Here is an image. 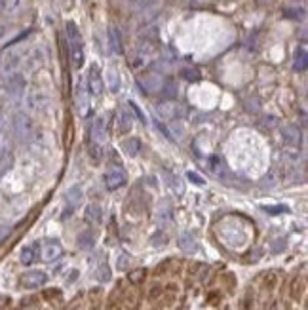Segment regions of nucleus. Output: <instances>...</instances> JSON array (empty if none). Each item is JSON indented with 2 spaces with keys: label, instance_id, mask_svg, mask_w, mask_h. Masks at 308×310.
I'll list each match as a JSON object with an SVG mask.
<instances>
[{
  "label": "nucleus",
  "instance_id": "1",
  "mask_svg": "<svg viewBox=\"0 0 308 310\" xmlns=\"http://www.w3.org/2000/svg\"><path fill=\"white\" fill-rule=\"evenodd\" d=\"M12 126L19 141H29L34 135V122L27 112H16L12 118Z\"/></svg>",
  "mask_w": 308,
  "mask_h": 310
},
{
  "label": "nucleus",
  "instance_id": "2",
  "mask_svg": "<svg viewBox=\"0 0 308 310\" xmlns=\"http://www.w3.org/2000/svg\"><path fill=\"white\" fill-rule=\"evenodd\" d=\"M126 183H128V173L124 172L122 168H114V170H111V172L105 175V185H107L109 190L122 189Z\"/></svg>",
  "mask_w": 308,
  "mask_h": 310
},
{
  "label": "nucleus",
  "instance_id": "3",
  "mask_svg": "<svg viewBox=\"0 0 308 310\" xmlns=\"http://www.w3.org/2000/svg\"><path fill=\"white\" fill-rule=\"evenodd\" d=\"M46 280H48V276L40 272V270H31V272H25V274L19 278V284L27 287V289H36V287H40V285L46 284Z\"/></svg>",
  "mask_w": 308,
  "mask_h": 310
},
{
  "label": "nucleus",
  "instance_id": "4",
  "mask_svg": "<svg viewBox=\"0 0 308 310\" xmlns=\"http://www.w3.org/2000/svg\"><path fill=\"white\" fill-rule=\"evenodd\" d=\"M156 112H158V116L160 118H166V120H170V118H179L181 114H183V107H181L177 101H164L156 107Z\"/></svg>",
  "mask_w": 308,
  "mask_h": 310
},
{
  "label": "nucleus",
  "instance_id": "5",
  "mask_svg": "<svg viewBox=\"0 0 308 310\" xmlns=\"http://www.w3.org/2000/svg\"><path fill=\"white\" fill-rule=\"evenodd\" d=\"M21 61H23V53L19 52V50H8L6 55H4V59H2V70L6 74H14L17 67L21 65Z\"/></svg>",
  "mask_w": 308,
  "mask_h": 310
},
{
  "label": "nucleus",
  "instance_id": "6",
  "mask_svg": "<svg viewBox=\"0 0 308 310\" xmlns=\"http://www.w3.org/2000/svg\"><path fill=\"white\" fill-rule=\"evenodd\" d=\"M25 92V76L23 74H10V80H8V94L12 97H21Z\"/></svg>",
  "mask_w": 308,
  "mask_h": 310
},
{
  "label": "nucleus",
  "instance_id": "7",
  "mask_svg": "<svg viewBox=\"0 0 308 310\" xmlns=\"http://www.w3.org/2000/svg\"><path fill=\"white\" fill-rule=\"evenodd\" d=\"M282 137H283V143H285L287 146L297 148V146L300 145L302 135H300V129L297 128V126H285L282 131Z\"/></svg>",
  "mask_w": 308,
  "mask_h": 310
},
{
  "label": "nucleus",
  "instance_id": "8",
  "mask_svg": "<svg viewBox=\"0 0 308 310\" xmlns=\"http://www.w3.org/2000/svg\"><path fill=\"white\" fill-rule=\"evenodd\" d=\"M207 170L213 173L215 177H219V179H224L228 175V168H226V164L222 162V158H219V156H209Z\"/></svg>",
  "mask_w": 308,
  "mask_h": 310
},
{
  "label": "nucleus",
  "instance_id": "9",
  "mask_svg": "<svg viewBox=\"0 0 308 310\" xmlns=\"http://www.w3.org/2000/svg\"><path fill=\"white\" fill-rule=\"evenodd\" d=\"M61 255H63V248H61L59 242L51 240L42 248V259L46 261V263H51V261L59 259Z\"/></svg>",
  "mask_w": 308,
  "mask_h": 310
},
{
  "label": "nucleus",
  "instance_id": "10",
  "mask_svg": "<svg viewBox=\"0 0 308 310\" xmlns=\"http://www.w3.org/2000/svg\"><path fill=\"white\" fill-rule=\"evenodd\" d=\"M88 86H90V92H92L94 95L103 94V78H101V72H99L97 67H92V70H90Z\"/></svg>",
  "mask_w": 308,
  "mask_h": 310
},
{
  "label": "nucleus",
  "instance_id": "11",
  "mask_svg": "<svg viewBox=\"0 0 308 310\" xmlns=\"http://www.w3.org/2000/svg\"><path fill=\"white\" fill-rule=\"evenodd\" d=\"M131 126H133V116L126 109H122L116 116V128L120 133H128V131H131Z\"/></svg>",
  "mask_w": 308,
  "mask_h": 310
},
{
  "label": "nucleus",
  "instance_id": "12",
  "mask_svg": "<svg viewBox=\"0 0 308 310\" xmlns=\"http://www.w3.org/2000/svg\"><path fill=\"white\" fill-rule=\"evenodd\" d=\"M84 219L88 221V223H92V224H99V223H101V219H103L101 206H97V204H90V206H86Z\"/></svg>",
  "mask_w": 308,
  "mask_h": 310
},
{
  "label": "nucleus",
  "instance_id": "13",
  "mask_svg": "<svg viewBox=\"0 0 308 310\" xmlns=\"http://www.w3.org/2000/svg\"><path fill=\"white\" fill-rule=\"evenodd\" d=\"M179 248L185 253H194V251L198 250V244H196V238L192 236L190 232H183V234H179Z\"/></svg>",
  "mask_w": 308,
  "mask_h": 310
},
{
  "label": "nucleus",
  "instance_id": "14",
  "mask_svg": "<svg viewBox=\"0 0 308 310\" xmlns=\"http://www.w3.org/2000/svg\"><path fill=\"white\" fill-rule=\"evenodd\" d=\"M19 259H21V263L23 265H33L34 261L38 259V246L36 244H33V246H25L23 250H21V253H19Z\"/></svg>",
  "mask_w": 308,
  "mask_h": 310
},
{
  "label": "nucleus",
  "instance_id": "15",
  "mask_svg": "<svg viewBox=\"0 0 308 310\" xmlns=\"http://www.w3.org/2000/svg\"><path fill=\"white\" fill-rule=\"evenodd\" d=\"M44 103H46V97L40 92H29V95H27V107L31 111H40Z\"/></svg>",
  "mask_w": 308,
  "mask_h": 310
},
{
  "label": "nucleus",
  "instance_id": "16",
  "mask_svg": "<svg viewBox=\"0 0 308 310\" xmlns=\"http://www.w3.org/2000/svg\"><path fill=\"white\" fill-rule=\"evenodd\" d=\"M109 44H111V50L116 55L122 53V40H120V31L116 27H109Z\"/></svg>",
  "mask_w": 308,
  "mask_h": 310
},
{
  "label": "nucleus",
  "instance_id": "17",
  "mask_svg": "<svg viewBox=\"0 0 308 310\" xmlns=\"http://www.w3.org/2000/svg\"><path fill=\"white\" fill-rule=\"evenodd\" d=\"M42 63H44L42 52H40V50H34V52L25 59V69L27 70H36Z\"/></svg>",
  "mask_w": 308,
  "mask_h": 310
},
{
  "label": "nucleus",
  "instance_id": "18",
  "mask_svg": "<svg viewBox=\"0 0 308 310\" xmlns=\"http://www.w3.org/2000/svg\"><path fill=\"white\" fill-rule=\"evenodd\" d=\"M70 59L74 63V67L80 69L84 65V50H82V44H70Z\"/></svg>",
  "mask_w": 308,
  "mask_h": 310
},
{
  "label": "nucleus",
  "instance_id": "19",
  "mask_svg": "<svg viewBox=\"0 0 308 310\" xmlns=\"http://www.w3.org/2000/svg\"><path fill=\"white\" fill-rule=\"evenodd\" d=\"M124 150H126V154H129V156H137L141 152V141L137 137L126 139V141H124Z\"/></svg>",
  "mask_w": 308,
  "mask_h": 310
},
{
  "label": "nucleus",
  "instance_id": "20",
  "mask_svg": "<svg viewBox=\"0 0 308 310\" xmlns=\"http://www.w3.org/2000/svg\"><path fill=\"white\" fill-rule=\"evenodd\" d=\"M23 6H25V0H6V4H4V12L8 14V16H16V14H19L21 10H23Z\"/></svg>",
  "mask_w": 308,
  "mask_h": 310
},
{
  "label": "nucleus",
  "instance_id": "21",
  "mask_svg": "<svg viewBox=\"0 0 308 310\" xmlns=\"http://www.w3.org/2000/svg\"><path fill=\"white\" fill-rule=\"evenodd\" d=\"M92 141L94 143H99L101 145L103 141H105V122L99 118V120L94 124V131H92Z\"/></svg>",
  "mask_w": 308,
  "mask_h": 310
},
{
  "label": "nucleus",
  "instance_id": "22",
  "mask_svg": "<svg viewBox=\"0 0 308 310\" xmlns=\"http://www.w3.org/2000/svg\"><path fill=\"white\" fill-rule=\"evenodd\" d=\"M67 36L70 44H82V36H80V31L74 21H68L67 23Z\"/></svg>",
  "mask_w": 308,
  "mask_h": 310
},
{
  "label": "nucleus",
  "instance_id": "23",
  "mask_svg": "<svg viewBox=\"0 0 308 310\" xmlns=\"http://www.w3.org/2000/svg\"><path fill=\"white\" fill-rule=\"evenodd\" d=\"M164 179H166V183L173 189V192H177V194H183V192H185V187H183V183H181L179 177H175V175H171V173L166 172V177H164Z\"/></svg>",
  "mask_w": 308,
  "mask_h": 310
},
{
  "label": "nucleus",
  "instance_id": "24",
  "mask_svg": "<svg viewBox=\"0 0 308 310\" xmlns=\"http://www.w3.org/2000/svg\"><path fill=\"white\" fill-rule=\"evenodd\" d=\"M67 200L68 204H70V207L78 206L82 202V190H80V187H70L67 192Z\"/></svg>",
  "mask_w": 308,
  "mask_h": 310
},
{
  "label": "nucleus",
  "instance_id": "25",
  "mask_svg": "<svg viewBox=\"0 0 308 310\" xmlns=\"http://www.w3.org/2000/svg\"><path fill=\"white\" fill-rule=\"evenodd\" d=\"M94 234L92 232H82L78 236V246H80V250H92L94 248Z\"/></svg>",
  "mask_w": 308,
  "mask_h": 310
},
{
  "label": "nucleus",
  "instance_id": "26",
  "mask_svg": "<svg viewBox=\"0 0 308 310\" xmlns=\"http://www.w3.org/2000/svg\"><path fill=\"white\" fill-rule=\"evenodd\" d=\"M88 154H90V158L94 160V164H99V160H101L103 156V146L99 145V143H90V146H88Z\"/></svg>",
  "mask_w": 308,
  "mask_h": 310
},
{
  "label": "nucleus",
  "instance_id": "27",
  "mask_svg": "<svg viewBox=\"0 0 308 310\" xmlns=\"http://www.w3.org/2000/svg\"><path fill=\"white\" fill-rule=\"evenodd\" d=\"M306 65H308L306 52H304V50H299V52H297V55H295V70H299V72H304V70H306Z\"/></svg>",
  "mask_w": 308,
  "mask_h": 310
},
{
  "label": "nucleus",
  "instance_id": "28",
  "mask_svg": "<svg viewBox=\"0 0 308 310\" xmlns=\"http://www.w3.org/2000/svg\"><path fill=\"white\" fill-rule=\"evenodd\" d=\"M158 223H162V224L171 223V207L168 206V204L160 206V209H158Z\"/></svg>",
  "mask_w": 308,
  "mask_h": 310
},
{
  "label": "nucleus",
  "instance_id": "29",
  "mask_svg": "<svg viewBox=\"0 0 308 310\" xmlns=\"http://www.w3.org/2000/svg\"><path fill=\"white\" fill-rule=\"evenodd\" d=\"M131 267V257H129L128 253H122L118 259H116V270H128Z\"/></svg>",
  "mask_w": 308,
  "mask_h": 310
},
{
  "label": "nucleus",
  "instance_id": "30",
  "mask_svg": "<svg viewBox=\"0 0 308 310\" xmlns=\"http://www.w3.org/2000/svg\"><path fill=\"white\" fill-rule=\"evenodd\" d=\"M162 95L164 97H168V99H175V97H177V86H173V82H168V84L162 88Z\"/></svg>",
  "mask_w": 308,
  "mask_h": 310
},
{
  "label": "nucleus",
  "instance_id": "31",
  "mask_svg": "<svg viewBox=\"0 0 308 310\" xmlns=\"http://www.w3.org/2000/svg\"><path fill=\"white\" fill-rule=\"evenodd\" d=\"M107 76H109V84H111V90H112V92H116V90L120 88V86H118V84H120L118 72H114V69H109Z\"/></svg>",
  "mask_w": 308,
  "mask_h": 310
},
{
  "label": "nucleus",
  "instance_id": "32",
  "mask_svg": "<svg viewBox=\"0 0 308 310\" xmlns=\"http://www.w3.org/2000/svg\"><path fill=\"white\" fill-rule=\"evenodd\" d=\"M97 280H101V282H109L111 280V270L109 267L103 263V267L99 265V270H97Z\"/></svg>",
  "mask_w": 308,
  "mask_h": 310
},
{
  "label": "nucleus",
  "instance_id": "33",
  "mask_svg": "<svg viewBox=\"0 0 308 310\" xmlns=\"http://www.w3.org/2000/svg\"><path fill=\"white\" fill-rule=\"evenodd\" d=\"M145 274H146L145 268H137V270H133V272L129 274V282H131V284H139V282L145 278Z\"/></svg>",
  "mask_w": 308,
  "mask_h": 310
},
{
  "label": "nucleus",
  "instance_id": "34",
  "mask_svg": "<svg viewBox=\"0 0 308 310\" xmlns=\"http://www.w3.org/2000/svg\"><path fill=\"white\" fill-rule=\"evenodd\" d=\"M129 107H131V111L135 112L137 118H139V120L143 122V124H146V122H148V120H146V116H145V114H143V111H141V109H139V107H137L135 103H129Z\"/></svg>",
  "mask_w": 308,
  "mask_h": 310
},
{
  "label": "nucleus",
  "instance_id": "35",
  "mask_svg": "<svg viewBox=\"0 0 308 310\" xmlns=\"http://www.w3.org/2000/svg\"><path fill=\"white\" fill-rule=\"evenodd\" d=\"M152 244H154V246H166V244H168V236H166V234L158 232L152 238Z\"/></svg>",
  "mask_w": 308,
  "mask_h": 310
},
{
  "label": "nucleus",
  "instance_id": "36",
  "mask_svg": "<svg viewBox=\"0 0 308 310\" xmlns=\"http://www.w3.org/2000/svg\"><path fill=\"white\" fill-rule=\"evenodd\" d=\"M265 211H268V213H272V215H278V213H283V211H287V207H285V206L265 207Z\"/></svg>",
  "mask_w": 308,
  "mask_h": 310
},
{
  "label": "nucleus",
  "instance_id": "37",
  "mask_svg": "<svg viewBox=\"0 0 308 310\" xmlns=\"http://www.w3.org/2000/svg\"><path fill=\"white\" fill-rule=\"evenodd\" d=\"M188 177H190V181H194L198 183V185H204V179L198 175V173H192V172H188Z\"/></svg>",
  "mask_w": 308,
  "mask_h": 310
},
{
  "label": "nucleus",
  "instance_id": "38",
  "mask_svg": "<svg viewBox=\"0 0 308 310\" xmlns=\"http://www.w3.org/2000/svg\"><path fill=\"white\" fill-rule=\"evenodd\" d=\"M6 33H8V27H6V23H2V21H0V38H4Z\"/></svg>",
  "mask_w": 308,
  "mask_h": 310
},
{
  "label": "nucleus",
  "instance_id": "39",
  "mask_svg": "<svg viewBox=\"0 0 308 310\" xmlns=\"http://www.w3.org/2000/svg\"><path fill=\"white\" fill-rule=\"evenodd\" d=\"M6 128V116H4V112L0 111V131Z\"/></svg>",
  "mask_w": 308,
  "mask_h": 310
}]
</instances>
